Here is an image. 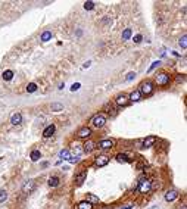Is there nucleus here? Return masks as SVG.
<instances>
[{
	"label": "nucleus",
	"mask_w": 187,
	"mask_h": 209,
	"mask_svg": "<svg viewBox=\"0 0 187 209\" xmlns=\"http://www.w3.org/2000/svg\"><path fill=\"white\" fill-rule=\"evenodd\" d=\"M140 193H143V194H146V193H149L150 191V188H152V181L150 180H147V178H143V180H140L139 181V186L135 187Z\"/></svg>",
	"instance_id": "f257e3e1"
},
{
	"label": "nucleus",
	"mask_w": 187,
	"mask_h": 209,
	"mask_svg": "<svg viewBox=\"0 0 187 209\" xmlns=\"http://www.w3.org/2000/svg\"><path fill=\"white\" fill-rule=\"evenodd\" d=\"M106 122V116L105 115H102V114H97L91 118V125L93 127H96V128H100V127H103Z\"/></svg>",
	"instance_id": "f03ea898"
},
{
	"label": "nucleus",
	"mask_w": 187,
	"mask_h": 209,
	"mask_svg": "<svg viewBox=\"0 0 187 209\" xmlns=\"http://www.w3.org/2000/svg\"><path fill=\"white\" fill-rule=\"evenodd\" d=\"M140 94H150L152 91H153V84H152L150 81H144V83H141L140 84Z\"/></svg>",
	"instance_id": "7ed1b4c3"
},
{
	"label": "nucleus",
	"mask_w": 187,
	"mask_h": 209,
	"mask_svg": "<svg viewBox=\"0 0 187 209\" xmlns=\"http://www.w3.org/2000/svg\"><path fill=\"white\" fill-rule=\"evenodd\" d=\"M169 80H171V78H169V75L165 74V72L156 75V84H158V85H167V84L169 83Z\"/></svg>",
	"instance_id": "20e7f679"
},
{
	"label": "nucleus",
	"mask_w": 187,
	"mask_h": 209,
	"mask_svg": "<svg viewBox=\"0 0 187 209\" xmlns=\"http://www.w3.org/2000/svg\"><path fill=\"white\" fill-rule=\"evenodd\" d=\"M108 163H109V156H106V155L97 156L96 161H94V165H96V167H99V168L105 167V165H108Z\"/></svg>",
	"instance_id": "39448f33"
},
{
	"label": "nucleus",
	"mask_w": 187,
	"mask_h": 209,
	"mask_svg": "<svg viewBox=\"0 0 187 209\" xmlns=\"http://www.w3.org/2000/svg\"><path fill=\"white\" fill-rule=\"evenodd\" d=\"M115 103L118 104V106H127V104L130 103V99H128V96H127V94L122 93V94H120V96L115 99Z\"/></svg>",
	"instance_id": "423d86ee"
},
{
	"label": "nucleus",
	"mask_w": 187,
	"mask_h": 209,
	"mask_svg": "<svg viewBox=\"0 0 187 209\" xmlns=\"http://www.w3.org/2000/svg\"><path fill=\"white\" fill-rule=\"evenodd\" d=\"M34 187H36V183H34L32 180L25 181V183H24V186H22V193H25V194L31 193V191L34 190Z\"/></svg>",
	"instance_id": "0eeeda50"
},
{
	"label": "nucleus",
	"mask_w": 187,
	"mask_h": 209,
	"mask_svg": "<svg viewBox=\"0 0 187 209\" xmlns=\"http://www.w3.org/2000/svg\"><path fill=\"white\" fill-rule=\"evenodd\" d=\"M115 142L112 140V138H106V140H102L99 143V147L100 149H110V147H114Z\"/></svg>",
	"instance_id": "6e6552de"
},
{
	"label": "nucleus",
	"mask_w": 187,
	"mask_h": 209,
	"mask_svg": "<svg viewBox=\"0 0 187 209\" xmlns=\"http://www.w3.org/2000/svg\"><path fill=\"white\" fill-rule=\"evenodd\" d=\"M90 136H91V128L83 127V128L78 130V137H80V138H87V137H90Z\"/></svg>",
	"instance_id": "1a4fd4ad"
},
{
	"label": "nucleus",
	"mask_w": 187,
	"mask_h": 209,
	"mask_svg": "<svg viewBox=\"0 0 187 209\" xmlns=\"http://www.w3.org/2000/svg\"><path fill=\"white\" fill-rule=\"evenodd\" d=\"M178 197V191L177 190H169L165 193V200L167 202H172V200H175Z\"/></svg>",
	"instance_id": "9d476101"
},
{
	"label": "nucleus",
	"mask_w": 187,
	"mask_h": 209,
	"mask_svg": "<svg viewBox=\"0 0 187 209\" xmlns=\"http://www.w3.org/2000/svg\"><path fill=\"white\" fill-rule=\"evenodd\" d=\"M55 130H56V127L53 125V124H50V125H47L46 128H44V131H43V137H52L53 136V133H55Z\"/></svg>",
	"instance_id": "9b49d317"
},
{
	"label": "nucleus",
	"mask_w": 187,
	"mask_h": 209,
	"mask_svg": "<svg viewBox=\"0 0 187 209\" xmlns=\"http://www.w3.org/2000/svg\"><path fill=\"white\" fill-rule=\"evenodd\" d=\"M86 202H89L90 205H97L99 203V197L97 196H94L93 193H87V196H86Z\"/></svg>",
	"instance_id": "f8f14e48"
},
{
	"label": "nucleus",
	"mask_w": 187,
	"mask_h": 209,
	"mask_svg": "<svg viewBox=\"0 0 187 209\" xmlns=\"http://www.w3.org/2000/svg\"><path fill=\"white\" fill-rule=\"evenodd\" d=\"M94 147H96V143L94 142H91V140H89L86 144H84V152H86V153H90V152H93V150H94Z\"/></svg>",
	"instance_id": "ddd939ff"
},
{
	"label": "nucleus",
	"mask_w": 187,
	"mask_h": 209,
	"mask_svg": "<svg viewBox=\"0 0 187 209\" xmlns=\"http://www.w3.org/2000/svg\"><path fill=\"white\" fill-rule=\"evenodd\" d=\"M11 122H12L13 125H19V124L22 122V115H21V114H13V115L11 116Z\"/></svg>",
	"instance_id": "4468645a"
},
{
	"label": "nucleus",
	"mask_w": 187,
	"mask_h": 209,
	"mask_svg": "<svg viewBox=\"0 0 187 209\" xmlns=\"http://www.w3.org/2000/svg\"><path fill=\"white\" fill-rule=\"evenodd\" d=\"M156 142V137L155 136H149L147 138H144V142H143V147H150L152 144H153Z\"/></svg>",
	"instance_id": "2eb2a0df"
},
{
	"label": "nucleus",
	"mask_w": 187,
	"mask_h": 209,
	"mask_svg": "<svg viewBox=\"0 0 187 209\" xmlns=\"http://www.w3.org/2000/svg\"><path fill=\"white\" fill-rule=\"evenodd\" d=\"M128 99H130L131 102H139V100L141 99V94H140L139 90H135V91H133V93L128 96Z\"/></svg>",
	"instance_id": "dca6fc26"
},
{
	"label": "nucleus",
	"mask_w": 187,
	"mask_h": 209,
	"mask_svg": "<svg viewBox=\"0 0 187 209\" xmlns=\"http://www.w3.org/2000/svg\"><path fill=\"white\" fill-rule=\"evenodd\" d=\"M116 161L121 162V163H125V162H128V156H127L125 153H118L116 155Z\"/></svg>",
	"instance_id": "f3484780"
},
{
	"label": "nucleus",
	"mask_w": 187,
	"mask_h": 209,
	"mask_svg": "<svg viewBox=\"0 0 187 209\" xmlns=\"http://www.w3.org/2000/svg\"><path fill=\"white\" fill-rule=\"evenodd\" d=\"M50 38H52V32H50V31H44L43 34H41V37H40V40H41V41H44V43L49 41Z\"/></svg>",
	"instance_id": "a211bd4d"
},
{
	"label": "nucleus",
	"mask_w": 187,
	"mask_h": 209,
	"mask_svg": "<svg viewBox=\"0 0 187 209\" xmlns=\"http://www.w3.org/2000/svg\"><path fill=\"white\" fill-rule=\"evenodd\" d=\"M12 78H13V72L11 71V69H7V71L3 72V80H5V81H11Z\"/></svg>",
	"instance_id": "6ab92c4d"
},
{
	"label": "nucleus",
	"mask_w": 187,
	"mask_h": 209,
	"mask_svg": "<svg viewBox=\"0 0 187 209\" xmlns=\"http://www.w3.org/2000/svg\"><path fill=\"white\" fill-rule=\"evenodd\" d=\"M86 177H87V171H83V172H80V174H77V175H75V181L83 183Z\"/></svg>",
	"instance_id": "aec40b11"
},
{
	"label": "nucleus",
	"mask_w": 187,
	"mask_h": 209,
	"mask_svg": "<svg viewBox=\"0 0 187 209\" xmlns=\"http://www.w3.org/2000/svg\"><path fill=\"white\" fill-rule=\"evenodd\" d=\"M61 158H62L63 161H69V159H71V153H69V150H66V149L61 150Z\"/></svg>",
	"instance_id": "412c9836"
},
{
	"label": "nucleus",
	"mask_w": 187,
	"mask_h": 209,
	"mask_svg": "<svg viewBox=\"0 0 187 209\" xmlns=\"http://www.w3.org/2000/svg\"><path fill=\"white\" fill-rule=\"evenodd\" d=\"M49 186L50 187H57L59 186V178L57 177H50L49 178Z\"/></svg>",
	"instance_id": "4be33fe9"
},
{
	"label": "nucleus",
	"mask_w": 187,
	"mask_h": 209,
	"mask_svg": "<svg viewBox=\"0 0 187 209\" xmlns=\"http://www.w3.org/2000/svg\"><path fill=\"white\" fill-rule=\"evenodd\" d=\"M41 158V153H40V150H32L31 152V161H34V162H36V161H38Z\"/></svg>",
	"instance_id": "5701e85b"
},
{
	"label": "nucleus",
	"mask_w": 187,
	"mask_h": 209,
	"mask_svg": "<svg viewBox=\"0 0 187 209\" xmlns=\"http://www.w3.org/2000/svg\"><path fill=\"white\" fill-rule=\"evenodd\" d=\"M78 209H93V205H90L89 202L84 200V202H80L78 203Z\"/></svg>",
	"instance_id": "b1692460"
},
{
	"label": "nucleus",
	"mask_w": 187,
	"mask_h": 209,
	"mask_svg": "<svg viewBox=\"0 0 187 209\" xmlns=\"http://www.w3.org/2000/svg\"><path fill=\"white\" fill-rule=\"evenodd\" d=\"M131 34H133L131 28H125L124 32H122V40H128V38L131 37Z\"/></svg>",
	"instance_id": "393cba45"
},
{
	"label": "nucleus",
	"mask_w": 187,
	"mask_h": 209,
	"mask_svg": "<svg viewBox=\"0 0 187 209\" xmlns=\"http://www.w3.org/2000/svg\"><path fill=\"white\" fill-rule=\"evenodd\" d=\"M52 110H53V112H61V110H63V104H61V103H52Z\"/></svg>",
	"instance_id": "a878e982"
},
{
	"label": "nucleus",
	"mask_w": 187,
	"mask_h": 209,
	"mask_svg": "<svg viewBox=\"0 0 187 209\" xmlns=\"http://www.w3.org/2000/svg\"><path fill=\"white\" fill-rule=\"evenodd\" d=\"M36 90H37V84H36V83H30V84L27 85V91H28V93H34Z\"/></svg>",
	"instance_id": "bb28decb"
},
{
	"label": "nucleus",
	"mask_w": 187,
	"mask_h": 209,
	"mask_svg": "<svg viewBox=\"0 0 187 209\" xmlns=\"http://www.w3.org/2000/svg\"><path fill=\"white\" fill-rule=\"evenodd\" d=\"M180 46H181L183 49H187V36H186V34L180 38Z\"/></svg>",
	"instance_id": "cd10ccee"
},
{
	"label": "nucleus",
	"mask_w": 187,
	"mask_h": 209,
	"mask_svg": "<svg viewBox=\"0 0 187 209\" xmlns=\"http://www.w3.org/2000/svg\"><path fill=\"white\" fill-rule=\"evenodd\" d=\"M93 7H94V2H86L84 3V9L86 11H91Z\"/></svg>",
	"instance_id": "c85d7f7f"
},
{
	"label": "nucleus",
	"mask_w": 187,
	"mask_h": 209,
	"mask_svg": "<svg viewBox=\"0 0 187 209\" xmlns=\"http://www.w3.org/2000/svg\"><path fill=\"white\" fill-rule=\"evenodd\" d=\"M6 199H7V193H6V190H0V203L5 202Z\"/></svg>",
	"instance_id": "c756f323"
},
{
	"label": "nucleus",
	"mask_w": 187,
	"mask_h": 209,
	"mask_svg": "<svg viewBox=\"0 0 187 209\" xmlns=\"http://www.w3.org/2000/svg\"><path fill=\"white\" fill-rule=\"evenodd\" d=\"M158 65H159V60H156V62H153V63H152V65H150V68H149V72H152V71H153V69H155Z\"/></svg>",
	"instance_id": "7c9ffc66"
},
{
	"label": "nucleus",
	"mask_w": 187,
	"mask_h": 209,
	"mask_svg": "<svg viewBox=\"0 0 187 209\" xmlns=\"http://www.w3.org/2000/svg\"><path fill=\"white\" fill-rule=\"evenodd\" d=\"M74 152L77 153V156H78V155H80V153L83 152V149H81V147H80L78 144H75V149H74Z\"/></svg>",
	"instance_id": "2f4dec72"
},
{
	"label": "nucleus",
	"mask_w": 187,
	"mask_h": 209,
	"mask_svg": "<svg viewBox=\"0 0 187 209\" xmlns=\"http://www.w3.org/2000/svg\"><path fill=\"white\" fill-rule=\"evenodd\" d=\"M134 77H135V72H130L128 75H127V81H131Z\"/></svg>",
	"instance_id": "473e14b6"
},
{
	"label": "nucleus",
	"mask_w": 187,
	"mask_h": 209,
	"mask_svg": "<svg viewBox=\"0 0 187 209\" xmlns=\"http://www.w3.org/2000/svg\"><path fill=\"white\" fill-rule=\"evenodd\" d=\"M141 38H143V37L140 36V34H137V36L134 37V43H140V41H141Z\"/></svg>",
	"instance_id": "72a5a7b5"
},
{
	"label": "nucleus",
	"mask_w": 187,
	"mask_h": 209,
	"mask_svg": "<svg viewBox=\"0 0 187 209\" xmlns=\"http://www.w3.org/2000/svg\"><path fill=\"white\" fill-rule=\"evenodd\" d=\"M78 89H80V83H75V84H74V85L71 87V90H72V91H75V90H78Z\"/></svg>",
	"instance_id": "f704fd0d"
},
{
	"label": "nucleus",
	"mask_w": 187,
	"mask_h": 209,
	"mask_svg": "<svg viewBox=\"0 0 187 209\" xmlns=\"http://www.w3.org/2000/svg\"><path fill=\"white\" fill-rule=\"evenodd\" d=\"M133 206H134L133 203H127V205H125L124 208H121V209H133Z\"/></svg>",
	"instance_id": "c9c22d12"
},
{
	"label": "nucleus",
	"mask_w": 187,
	"mask_h": 209,
	"mask_svg": "<svg viewBox=\"0 0 187 209\" xmlns=\"http://www.w3.org/2000/svg\"><path fill=\"white\" fill-rule=\"evenodd\" d=\"M181 209H187V206H186V205H184V206H183V208H181Z\"/></svg>",
	"instance_id": "e433bc0d"
}]
</instances>
